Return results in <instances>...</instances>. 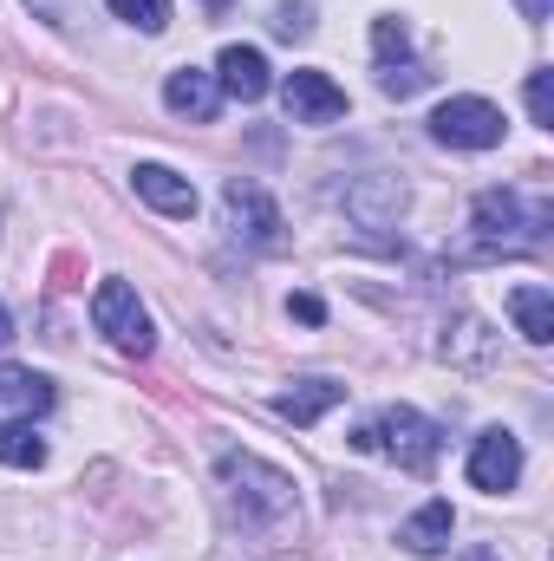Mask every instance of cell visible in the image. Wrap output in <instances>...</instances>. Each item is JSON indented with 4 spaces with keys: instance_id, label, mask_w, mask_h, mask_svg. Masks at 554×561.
<instances>
[{
    "instance_id": "1",
    "label": "cell",
    "mask_w": 554,
    "mask_h": 561,
    "mask_svg": "<svg viewBox=\"0 0 554 561\" xmlns=\"http://www.w3.org/2000/svg\"><path fill=\"white\" fill-rule=\"evenodd\" d=\"M353 450H379V457H392L399 470H412L424 477L430 463H437V424L412 412V405H385L379 419H366L353 431Z\"/></svg>"
},
{
    "instance_id": "2",
    "label": "cell",
    "mask_w": 554,
    "mask_h": 561,
    "mask_svg": "<svg viewBox=\"0 0 554 561\" xmlns=\"http://www.w3.org/2000/svg\"><path fill=\"white\" fill-rule=\"evenodd\" d=\"M222 216H229V236L235 242H249V249H262V255H280L287 249V222H280L275 196L255 183V176H229L222 183Z\"/></svg>"
},
{
    "instance_id": "3",
    "label": "cell",
    "mask_w": 554,
    "mask_h": 561,
    "mask_svg": "<svg viewBox=\"0 0 554 561\" xmlns=\"http://www.w3.org/2000/svg\"><path fill=\"white\" fill-rule=\"evenodd\" d=\"M222 483H235V503H249V516H262V523H280V516H293V477L275 470V463H262V457H222Z\"/></svg>"
},
{
    "instance_id": "4",
    "label": "cell",
    "mask_w": 554,
    "mask_h": 561,
    "mask_svg": "<svg viewBox=\"0 0 554 561\" xmlns=\"http://www.w3.org/2000/svg\"><path fill=\"white\" fill-rule=\"evenodd\" d=\"M92 327L118 346V353H150V313L138 307V287L131 280H99V294H92Z\"/></svg>"
},
{
    "instance_id": "5",
    "label": "cell",
    "mask_w": 554,
    "mask_h": 561,
    "mask_svg": "<svg viewBox=\"0 0 554 561\" xmlns=\"http://www.w3.org/2000/svg\"><path fill=\"white\" fill-rule=\"evenodd\" d=\"M503 112L489 105V99H443L437 112H430V138L450 144V150H496L503 144Z\"/></svg>"
},
{
    "instance_id": "6",
    "label": "cell",
    "mask_w": 554,
    "mask_h": 561,
    "mask_svg": "<svg viewBox=\"0 0 554 561\" xmlns=\"http://www.w3.org/2000/svg\"><path fill=\"white\" fill-rule=\"evenodd\" d=\"M470 216H476V236H483L489 249H503V242H529L535 229H549V209H522L516 190H483Z\"/></svg>"
},
{
    "instance_id": "7",
    "label": "cell",
    "mask_w": 554,
    "mask_h": 561,
    "mask_svg": "<svg viewBox=\"0 0 554 561\" xmlns=\"http://www.w3.org/2000/svg\"><path fill=\"white\" fill-rule=\"evenodd\" d=\"M516 477H522V437L516 431H483L476 450H470V483L503 496V490H516Z\"/></svg>"
},
{
    "instance_id": "8",
    "label": "cell",
    "mask_w": 554,
    "mask_h": 561,
    "mask_svg": "<svg viewBox=\"0 0 554 561\" xmlns=\"http://www.w3.org/2000/svg\"><path fill=\"white\" fill-rule=\"evenodd\" d=\"M280 99H287V118L293 125H333V118H346V92L326 72H287Z\"/></svg>"
},
{
    "instance_id": "9",
    "label": "cell",
    "mask_w": 554,
    "mask_h": 561,
    "mask_svg": "<svg viewBox=\"0 0 554 561\" xmlns=\"http://www.w3.org/2000/svg\"><path fill=\"white\" fill-rule=\"evenodd\" d=\"M163 105H170L176 118H189V125H209V118L222 112V85H216V72H203V66H176V72L163 79Z\"/></svg>"
},
{
    "instance_id": "10",
    "label": "cell",
    "mask_w": 554,
    "mask_h": 561,
    "mask_svg": "<svg viewBox=\"0 0 554 561\" xmlns=\"http://www.w3.org/2000/svg\"><path fill=\"white\" fill-rule=\"evenodd\" d=\"M216 85L229 92V99H242V105H255V99H268V59H262V46H222V59H216Z\"/></svg>"
},
{
    "instance_id": "11",
    "label": "cell",
    "mask_w": 554,
    "mask_h": 561,
    "mask_svg": "<svg viewBox=\"0 0 554 561\" xmlns=\"http://www.w3.org/2000/svg\"><path fill=\"white\" fill-rule=\"evenodd\" d=\"M372 53H379V85H385L392 99H412L417 85H424V72L405 59V26H399V20H379V26H372Z\"/></svg>"
},
{
    "instance_id": "12",
    "label": "cell",
    "mask_w": 554,
    "mask_h": 561,
    "mask_svg": "<svg viewBox=\"0 0 554 561\" xmlns=\"http://www.w3.org/2000/svg\"><path fill=\"white\" fill-rule=\"evenodd\" d=\"M138 196L150 209H163V216H196V183L189 176H176L170 163H138Z\"/></svg>"
},
{
    "instance_id": "13",
    "label": "cell",
    "mask_w": 554,
    "mask_h": 561,
    "mask_svg": "<svg viewBox=\"0 0 554 561\" xmlns=\"http://www.w3.org/2000/svg\"><path fill=\"white\" fill-rule=\"evenodd\" d=\"M509 320H516V333H522L529 346H549L554 340V294L542 287V280L509 287Z\"/></svg>"
},
{
    "instance_id": "14",
    "label": "cell",
    "mask_w": 554,
    "mask_h": 561,
    "mask_svg": "<svg viewBox=\"0 0 554 561\" xmlns=\"http://www.w3.org/2000/svg\"><path fill=\"white\" fill-rule=\"evenodd\" d=\"M339 399H346V386H339V379H300L293 392H280V399H275V412L287 424H313V419H326Z\"/></svg>"
},
{
    "instance_id": "15",
    "label": "cell",
    "mask_w": 554,
    "mask_h": 561,
    "mask_svg": "<svg viewBox=\"0 0 554 561\" xmlns=\"http://www.w3.org/2000/svg\"><path fill=\"white\" fill-rule=\"evenodd\" d=\"M450 529H457L450 503H424L417 516H405V523H399V542H405L412 556H443V549H450Z\"/></svg>"
},
{
    "instance_id": "16",
    "label": "cell",
    "mask_w": 554,
    "mask_h": 561,
    "mask_svg": "<svg viewBox=\"0 0 554 561\" xmlns=\"http://www.w3.org/2000/svg\"><path fill=\"white\" fill-rule=\"evenodd\" d=\"M0 399L20 412V419H33V412H53V379H39V373H26V366H13V359H0Z\"/></svg>"
},
{
    "instance_id": "17",
    "label": "cell",
    "mask_w": 554,
    "mask_h": 561,
    "mask_svg": "<svg viewBox=\"0 0 554 561\" xmlns=\"http://www.w3.org/2000/svg\"><path fill=\"white\" fill-rule=\"evenodd\" d=\"M0 463H13V470H39V463H46V437H39L26 419H0Z\"/></svg>"
},
{
    "instance_id": "18",
    "label": "cell",
    "mask_w": 554,
    "mask_h": 561,
    "mask_svg": "<svg viewBox=\"0 0 554 561\" xmlns=\"http://www.w3.org/2000/svg\"><path fill=\"white\" fill-rule=\"evenodd\" d=\"M125 26H138V33H163L170 26V0H105Z\"/></svg>"
},
{
    "instance_id": "19",
    "label": "cell",
    "mask_w": 554,
    "mask_h": 561,
    "mask_svg": "<svg viewBox=\"0 0 554 561\" xmlns=\"http://www.w3.org/2000/svg\"><path fill=\"white\" fill-rule=\"evenodd\" d=\"M275 33H280V39H307V33H313V7H307V0H300V7H280Z\"/></svg>"
},
{
    "instance_id": "20",
    "label": "cell",
    "mask_w": 554,
    "mask_h": 561,
    "mask_svg": "<svg viewBox=\"0 0 554 561\" xmlns=\"http://www.w3.org/2000/svg\"><path fill=\"white\" fill-rule=\"evenodd\" d=\"M529 118H535V125H554V112H549V72H529Z\"/></svg>"
},
{
    "instance_id": "21",
    "label": "cell",
    "mask_w": 554,
    "mask_h": 561,
    "mask_svg": "<svg viewBox=\"0 0 554 561\" xmlns=\"http://www.w3.org/2000/svg\"><path fill=\"white\" fill-rule=\"evenodd\" d=\"M287 313H293V320H307V327H320V320H326V307H320L313 294H293V300H287Z\"/></svg>"
},
{
    "instance_id": "22",
    "label": "cell",
    "mask_w": 554,
    "mask_h": 561,
    "mask_svg": "<svg viewBox=\"0 0 554 561\" xmlns=\"http://www.w3.org/2000/svg\"><path fill=\"white\" fill-rule=\"evenodd\" d=\"M516 7H522V20H535V26L554 13V0H516Z\"/></svg>"
},
{
    "instance_id": "23",
    "label": "cell",
    "mask_w": 554,
    "mask_h": 561,
    "mask_svg": "<svg viewBox=\"0 0 554 561\" xmlns=\"http://www.w3.org/2000/svg\"><path fill=\"white\" fill-rule=\"evenodd\" d=\"M7 340H13V320H7V307H0V346H7Z\"/></svg>"
},
{
    "instance_id": "24",
    "label": "cell",
    "mask_w": 554,
    "mask_h": 561,
    "mask_svg": "<svg viewBox=\"0 0 554 561\" xmlns=\"http://www.w3.org/2000/svg\"><path fill=\"white\" fill-rule=\"evenodd\" d=\"M463 561H503V556H496V549H470Z\"/></svg>"
},
{
    "instance_id": "25",
    "label": "cell",
    "mask_w": 554,
    "mask_h": 561,
    "mask_svg": "<svg viewBox=\"0 0 554 561\" xmlns=\"http://www.w3.org/2000/svg\"><path fill=\"white\" fill-rule=\"evenodd\" d=\"M203 13H209V20H216V13H229V0H203Z\"/></svg>"
}]
</instances>
